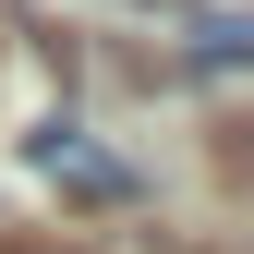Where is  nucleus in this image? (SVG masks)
<instances>
[{
	"label": "nucleus",
	"mask_w": 254,
	"mask_h": 254,
	"mask_svg": "<svg viewBox=\"0 0 254 254\" xmlns=\"http://www.w3.org/2000/svg\"><path fill=\"white\" fill-rule=\"evenodd\" d=\"M37 170H49L73 206H133V170H121L109 145H85L73 121H49V133H37Z\"/></svg>",
	"instance_id": "nucleus-1"
}]
</instances>
